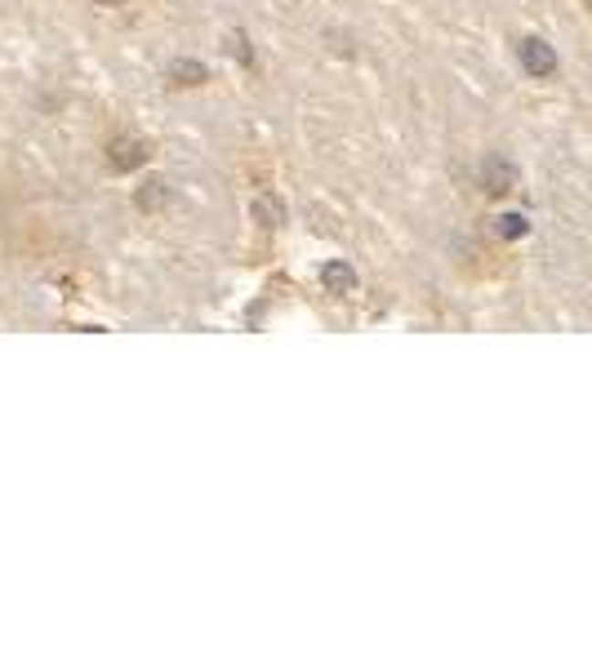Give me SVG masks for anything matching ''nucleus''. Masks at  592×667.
I'll use <instances>...</instances> for the list:
<instances>
[{
	"label": "nucleus",
	"mask_w": 592,
	"mask_h": 667,
	"mask_svg": "<svg viewBox=\"0 0 592 667\" xmlns=\"http://www.w3.org/2000/svg\"><path fill=\"white\" fill-rule=\"evenodd\" d=\"M517 54H522V67L534 76V80H548V76L557 71V54H553V45H548L544 36H525Z\"/></svg>",
	"instance_id": "f257e3e1"
},
{
	"label": "nucleus",
	"mask_w": 592,
	"mask_h": 667,
	"mask_svg": "<svg viewBox=\"0 0 592 667\" xmlns=\"http://www.w3.org/2000/svg\"><path fill=\"white\" fill-rule=\"evenodd\" d=\"M481 187H486L490 196L513 192V187H517V165H513L508 156H490L486 165H481Z\"/></svg>",
	"instance_id": "f03ea898"
},
{
	"label": "nucleus",
	"mask_w": 592,
	"mask_h": 667,
	"mask_svg": "<svg viewBox=\"0 0 592 667\" xmlns=\"http://www.w3.org/2000/svg\"><path fill=\"white\" fill-rule=\"evenodd\" d=\"M143 161H147V147H143L139 138H116L111 152H107V169H116V174H130V169H139Z\"/></svg>",
	"instance_id": "7ed1b4c3"
},
{
	"label": "nucleus",
	"mask_w": 592,
	"mask_h": 667,
	"mask_svg": "<svg viewBox=\"0 0 592 667\" xmlns=\"http://www.w3.org/2000/svg\"><path fill=\"white\" fill-rule=\"evenodd\" d=\"M321 285H325L330 294H352V290H356V271H352L348 263L334 259V263L321 267Z\"/></svg>",
	"instance_id": "20e7f679"
},
{
	"label": "nucleus",
	"mask_w": 592,
	"mask_h": 667,
	"mask_svg": "<svg viewBox=\"0 0 592 667\" xmlns=\"http://www.w3.org/2000/svg\"><path fill=\"white\" fill-rule=\"evenodd\" d=\"M170 80H178V85H201V80H209V71L201 63H192V58H178V63H170Z\"/></svg>",
	"instance_id": "39448f33"
},
{
	"label": "nucleus",
	"mask_w": 592,
	"mask_h": 667,
	"mask_svg": "<svg viewBox=\"0 0 592 667\" xmlns=\"http://www.w3.org/2000/svg\"><path fill=\"white\" fill-rule=\"evenodd\" d=\"M254 214H259V223H263V228H280V223H285V209H280L272 196L254 200Z\"/></svg>",
	"instance_id": "423d86ee"
},
{
	"label": "nucleus",
	"mask_w": 592,
	"mask_h": 667,
	"mask_svg": "<svg viewBox=\"0 0 592 667\" xmlns=\"http://www.w3.org/2000/svg\"><path fill=\"white\" fill-rule=\"evenodd\" d=\"M525 232H530V223H525L522 214H503V218H499V236H503V240H522Z\"/></svg>",
	"instance_id": "0eeeda50"
},
{
	"label": "nucleus",
	"mask_w": 592,
	"mask_h": 667,
	"mask_svg": "<svg viewBox=\"0 0 592 667\" xmlns=\"http://www.w3.org/2000/svg\"><path fill=\"white\" fill-rule=\"evenodd\" d=\"M232 54H237L241 63H249V40H245V36H232Z\"/></svg>",
	"instance_id": "6e6552de"
},
{
	"label": "nucleus",
	"mask_w": 592,
	"mask_h": 667,
	"mask_svg": "<svg viewBox=\"0 0 592 667\" xmlns=\"http://www.w3.org/2000/svg\"><path fill=\"white\" fill-rule=\"evenodd\" d=\"M161 187H165V183H147V196H143V205H161Z\"/></svg>",
	"instance_id": "1a4fd4ad"
}]
</instances>
